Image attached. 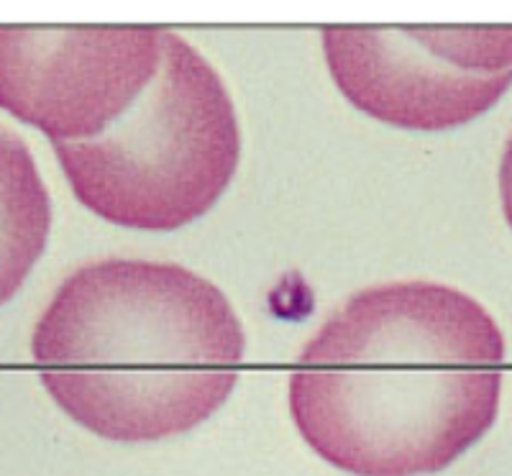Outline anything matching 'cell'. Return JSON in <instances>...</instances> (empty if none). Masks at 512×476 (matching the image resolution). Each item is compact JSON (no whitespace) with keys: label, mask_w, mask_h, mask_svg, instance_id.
Instances as JSON below:
<instances>
[{"label":"cell","mask_w":512,"mask_h":476,"mask_svg":"<svg viewBox=\"0 0 512 476\" xmlns=\"http://www.w3.org/2000/svg\"><path fill=\"white\" fill-rule=\"evenodd\" d=\"M500 195H502V210H505V218L512 228V139L507 141L505 154H502Z\"/></svg>","instance_id":"7"},{"label":"cell","mask_w":512,"mask_h":476,"mask_svg":"<svg viewBox=\"0 0 512 476\" xmlns=\"http://www.w3.org/2000/svg\"><path fill=\"white\" fill-rule=\"evenodd\" d=\"M82 205L105 221L175 231L208 213L239 167L241 134L226 85L182 36L141 98L103 136L54 144Z\"/></svg>","instance_id":"3"},{"label":"cell","mask_w":512,"mask_h":476,"mask_svg":"<svg viewBox=\"0 0 512 476\" xmlns=\"http://www.w3.org/2000/svg\"><path fill=\"white\" fill-rule=\"evenodd\" d=\"M502 366L505 336L474 297L433 282L369 287L308 341L290 413L336 469L436 474L492 428Z\"/></svg>","instance_id":"1"},{"label":"cell","mask_w":512,"mask_h":476,"mask_svg":"<svg viewBox=\"0 0 512 476\" xmlns=\"http://www.w3.org/2000/svg\"><path fill=\"white\" fill-rule=\"evenodd\" d=\"M157 26H0V108L54 144L103 136L162 62Z\"/></svg>","instance_id":"4"},{"label":"cell","mask_w":512,"mask_h":476,"mask_svg":"<svg viewBox=\"0 0 512 476\" xmlns=\"http://www.w3.org/2000/svg\"><path fill=\"white\" fill-rule=\"evenodd\" d=\"M323 52L338 90L377 121L443 131L489 111L512 85L443 57L425 26H326Z\"/></svg>","instance_id":"5"},{"label":"cell","mask_w":512,"mask_h":476,"mask_svg":"<svg viewBox=\"0 0 512 476\" xmlns=\"http://www.w3.org/2000/svg\"><path fill=\"white\" fill-rule=\"evenodd\" d=\"M52 226V203L31 151L0 128V305L39 262Z\"/></svg>","instance_id":"6"},{"label":"cell","mask_w":512,"mask_h":476,"mask_svg":"<svg viewBox=\"0 0 512 476\" xmlns=\"http://www.w3.org/2000/svg\"><path fill=\"white\" fill-rule=\"evenodd\" d=\"M246 338L216 285L177 264L105 259L77 269L36 323L41 384L105 441L187 433L231 395Z\"/></svg>","instance_id":"2"}]
</instances>
